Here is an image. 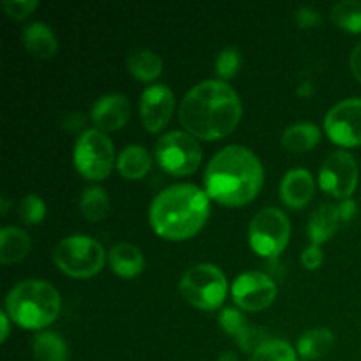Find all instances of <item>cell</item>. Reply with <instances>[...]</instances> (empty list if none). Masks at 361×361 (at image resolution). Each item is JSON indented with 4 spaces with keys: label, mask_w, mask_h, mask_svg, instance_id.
<instances>
[{
    "label": "cell",
    "mask_w": 361,
    "mask_h": 361,
    "mask_svg": "<svg viewBox=\"0 0 361 361\" xmlns=\"http://www.w3.org/2000/svg\"><path fill=\"white\" fill-rule=\"evenodd\" d=\"M180 123L196 140L214 141L229 136L242 118L238 94L224 81L196 85L180 104Z\"/></svg>",
    "instance_id": "cell-1"
},
{
    "label": "cell",
    "mask_w": 361,
    "mask_h": 361,
    "mask_svg": "<svg viewBox=\"0 0 361 361\" xmlns=\"http://www.w3.org/2000/svg\"><path fill=\"white\" fill-rule=\"evenodd\" d=\"M264 171L249 148L231 145L214 155L204 171V192L222 207H243L259 194Z\"/></svg>",
    "instance_id": "cell-2"
},
{
    "label": "cell",
    "mask_w": 361,
    "mask_h": 361,
    "mask_svg": "<svg viewBox=\"0 0 361 361\" xmlns=\"http://www.w3.org/2000/svg\"><path fill=\"white\" fill-rule=\"evenodd\" d=\"M210 197L192 183H178L159 192L150 207V226L161 238L182 242L203 229Z\"/></svg>",
    "instance_id": "cell-3"
},
{
    "label": "cell",
    "mask_w": 361,
    "mask_h": 361,
    "mask_svg": "<svg viewBox=\"0 0 361 361\" xmlns=\"http://www.w3.org/2000/svg\"><path fill=\"white\" fill-rule=\"evenodd\" d=\"M60 295L49 282L23 281L14 286L6 298V312L13 323L25 330H42L59 317Z\"/></svg>",
    "instance_id": "cell-4"
},
{
    "label": "cell",
    "mask_w": 361,
    "mask_h": 361,
    "mask_svg": "<svg viewBox=\"0 0 361 361\" xmlns=\"http://www.w3.org/2000/svg\"><path fill=\"white\" fill-rule=\"evenodd\" d=\"M53 263L73 279H90L102 270L106 252L92 236L73 235L60 240L53 249Z\"/></svg>",
    "instance_id": "cell-5"
},
{
    "label": "cell",
    "mask_w": 361,
    "mask_h": 361,
    "mask_svg": "<svg viewBox=\"0 0 361 361\" xmlns=\"http://www.w3.org/2000/svg\"><path fill=\"white\" fill-rule=\"evenodd\" d=\"M180 295L187 303L200 310H215L224 303L228 295V281L215 264H196L180 279Z\"/></svg>",
    "instance_id": "cell-6"
},
{
    "label": "cell",
    "mask_w": 361,
    "mask_h": 361,
    "mask_svg": "<svg viewBox=\"0 0 361 361\" xmlns=\"http://www.w3.org/2000/svg\"><path fill=\"white\" fill-rule=\"evenodd\" d=\"M159 166L173 176H189L200 168L201 147L185 130H169L155 147Z\"/></svg>",
    "instance_id": "cell-7"
},
{
    "label": "cell",
    "mask_w": 361,
    "mask_h": 361,
    "mask_svg": "<svg viewBox=\"0 0 361 361\" xmlns=\"http://www.w3.org/2000/svg\"><path fill=\"white\" fill-rule=\"evenodd\" d=\"M291 224L279 208H263L254 215L249 226V243L263 257H277L288 247Z\"/></svg>",
    "instance_id": "cell-8"
},
{
    "label": "cell",
    "mask_w": 361,
    "mask_h": 361,
    "mask_svg": "<svg viewBox=\"0 0 361 361\" xmlns=\"http://www.w3.org/2000/svg\"><path fill=\"white\" fill-rule=\"evenodd\" d=\"M115 162V147L104 133L85 130L74 147V164L81 176L88 180H104Z\"/></svg>",
    "instance_id": "cell-9"
},
{
    "label": "cell",
    "mask_w": 361,
    "mask_h": 361,
    "mask_svg": "<svg viewBox=\"0 0 361 361\" xmlns=\"http://www.w3.org/2000/svg\"><path fill=\"white\" fill-rule=\"evenodd\" d=\"M358 164L355 157L344 150L328 155L319 171V187L330 196L349 200L358 187Z\"/></svg>",
    "instance_id": "cell-10"
},
{
    "label": "cell",
    "mask_w": 361,
    "mask_h": 361,
    "mask_svg": "<svg viewBox=\"0 0 361 361\" xmlns=\"http://www.w3.org/2000/svg\"><path fill=\"white\" fill-rule=\"evenodd\" d=\"M324 130L331 143L344 148L361 145V99L353 97L338 102L324 118Z\"/></svg>",
    "instance_id": "cell-11"
},
{
    "label": "cell",
    "mask_w": 361,
    "mask_h": 361,
    "mask_svg": "<svg viewBox=\"0 0 361 361\" xmlns=\"http://www.w3.org/2000/svg\"><path fill=\"white\" fill-rule=\"evenodd\" d=\"M233 300L242 310L259 312L268 309L277 296V286L261 271H247L238 275L233 282Z\"/></svg>",
    "instance_id": "cell-12"
},
{
    "label": "cell",
    "mask_w": 361,
    "mask_h": 361,
    "mask_svg": "<svg viewBox=\"0 0 361 361\" xmlns=\"http://www.w3.org/2000/svg\"><path fill=\"white\" fill-rule=\"evenodd\" d=\"M175 109V95L166 85L157 83L145 88L140 102V116L145 129L155 134L169 123Z\"/></svg>",
    "instance_id": "cell-13"
},
{
    "label": "cell",
    "mask_w": 361,
    "mask_h": 361,
    "mask_svg": "<svg viewBox=\"0 0 361 361\" xmlns=\"http://www.w3.org/2000/svg\"><path fill=\"white\" fill-rule=\"evenodd\" d=\"M130 116L129 99L123 94H106L92 108V122L101 133L122 129Z\"/></svg>",
    "instance_id": "cell-14"
},
{
    "label": "cell",
    "mask_w": 361,
    "mask_h": 361,
    "mask_svg": "<svg viewBox=\"0 0 361 361\" xmlns=\"http://www.w3.org/2000/svg\"><path fill=\"white\" fill-rule=\"evenodd\" d=\"M314 178L307 169L295 168L286 173L281 183V200L289 208H305L314 197Z\"/></svg>",
    "instance_id": "cell-15"
},
{
    "label": "cell",
    "mask_w": 361,
    "mask_h": 361,
    "mask_svg": "<svg viewBox=\"0 0 361 361\" xmlns=\"http://www.w3.org/2000/svg\"><path fill=\"white\" fill-rule=\"evenodd\" d=\"M341 214H338L337 204H321L309 219L307 224V235H309L312 245H323L328 240L335 236L341 224Z\"/></svg>",
    "instance_id": "cell-16"
},
{
    "label": "cell",
    "mask_w": 361,
    "mask_h": 361,
    "mask_svg": "<svg viewBox=\"0 0 361 361\" xmlns=\"http://www.w3.org/2000/svg\"><path fill=\"white\" fill-rule=\"evenodd\" d=\"M109 268L122 279H134L143 271L145 257L143 252L136 245L127 242H120L109 250L108 254Z\"/></svg>",
    "instance_id": "cell-17"
},
{
    "label": "cell",
    "mask_w": 361,
    "mask_h": 361,
    "mask_svg": "<svg viewBox=\"0 0 361 361\" xmlns=\"http://www.w3.org/2000/svg\"><path fill=\"white\" fill-rule=\"evenodd\" d=\"M23 46L35 59L49 60L59 51V42L51 28L44 23H32L23 30Z\"/></svg>",
    "instance_id": "cell-18"
},
{
    "label": "cell",
    "mask_w": 361,
    "mask_h": 361,
    "mask_svg": "<svg viewBox=\"0 0 361 361\" xmlns=\"http://www.w3.org/2000/svg\"><path fill=\"white\" fill-rule=\"evenodd\" d=\"M30 236L20 228L6 226L0 231V261L2 264H14L23 261L30 252Z\"/></svg>",
    "instance_id": "cell-19"
},
{
    "label": "cell",
    "mask_w": 361,
    "mask_h": 361,
    "mask_svg": "<svg viewBox=\"0 0 361 361\" xmlns=\"http://www.w3.org/2000/svg\"><path fill=\"white\" fill-rule=\"evenodd\" d=\"M321 130L316 123L300 122L293 123L282 134V147L293 154H303L309 152L319 143Z\"/></svg>",
    "instance_id": "cell-20"
},
{
    "label": "cell",
    "mask_w": 361,
    "mask_h": 361,
    "mask_svg": "<svg viewBox=\"0 0 361 361\" xmlns=\"http://www.w3.org/2000/svg\"><path fill=\"white\" fill-rule=\"evenodd\" d=\"M152 168V155L143 147H127L120 152L116 169L127 180H141Z\"/></svg>",
    "instance_id": "cell-21"
},
{
    "label": "cell",
    "mask_w": 361,
    "mask_h": 361,
    "mask_svg": "<svg viewBox=\"0 0 361 361\" xmlns=\"http://www.w3.org/2000/svg\"><path fill=\"white\" fill-rule=\"evenodd\" d=\"M127 71L136 80L152 83L161 76L162 60L157 53L150 51V49H134L127 56Z\"/></svg>",
    "instance_id": "cell-22"
},
{
    "label": "cell",
    "mask_w": 361,
    "mask_h": 361,
    "mask_svg": "<svg viewBox=\"0 0 361 361\" xmlns=\"http://www.w3.org/2000/svg\"><path fill=\"white\" fill-rule=\"evenodd\" d=\"M335 344V337L326 328L305 331L296 344V351L303 360H319L331 351Z\"/></svg>",
    "instance_id": "cell-23"
},
{
    "label": "cell",
    "mask_w": 361,
    "mask_h": 361,
    "mask_svg": "<svg viewBox=\"0 0 361 361\" xmlns=\"http://www.w3.org/2000/svg\"><path fill=\"white\" fill-rule=\"evenodd\" d=\"M32 353L37 361H66L67 344L62 335L55 331H42L32 341Z\"/></svg>",
    "instance_id": "cell-24"
},
{
    "label": "cell",
    "mask_w": 361,
    "mask_h": 361,
    "mask_svg": "<svg viewBox=\"0 0 361 361\" xmlns=\"http://www.w3.org/2000/svg\"><path fill=\"white\" fill-rule=\"evenodd\" d=\"M80 210L87 221L99 222L108 215L109 212V197L102 187H88L83 190L80 200Z\"/></svg>",
    "instance_id": "cell-25"
},
{
    "label": "cell",
    "mask_w": 361,
    "mask_h": 361,
    "mask_svg": "<svg viewBox=\"0 0 361 361\" xmlns=\"http://www.w3.org/2000/svg\"><path fill=\"white\" fill-rule=\"evenodd\" d=\"M331 21L349 34H361V2L342 0L331 9Z\"/></svg>",
    "instance_id": "cell-26"
},
{
    "label": "cell",
    "mask_w": 361,
    "mask_h": 361,
    "mask_svg": "<svg viewBox=\"0 0 361 361\" xmlns=\"http://www.w3.org/2000/svg\"><path fill=\"white\" fill-rule=\"evenodd\" d=\"M249 361H298L296 360V353L288 342L279 341H268L267 344L261 345L254 355H250Z\"/></svg>",
    "instance_id": "cell-27"
},
{
    "label": "cell",
    "mask_w": 361,
    "mask_h": 361,
    "mask_svg": "<svg viewBox=\"0 0 361 361\" xmlns=\"http://www.w3.org/2000/svg\"><path fill=\"white\" fill-rule=\"evenodd\" d=\"M18 214L25 224H39L46 217V204L37 194H28L18 204Z\"/></svg>",
    "instance_id": "cell-28"
},
{
    "label": "cell",
    "mask_w": 361,
    "mask_h": 361,
    "mask_svg": "<svg viewBox=\"0 0 361 361\" xmlns=\"http://www.w3.org/2000/svg\"><path fill=\"white\" fill-rule=\"evenodd\" d=\"M240 51L236 48H226L219 53L217 60H215V71L221 81H228L236 76L240 69Z\"/></svg>",
    "instance_id": "cell-29"
},
{
    "label": "cell",
    "mask_w": 361,
    "mask_h": 361,
    "mask_svg": "<svg viewBox=\"0 0 361 361\" xmlns=\"http://www.w3.org/2000/svg\"><path fill=\"white\" fill-rule=\"evenodd\" d=\"M219 324H221V328L226 334L235 338L240 337L249 328L245 316L238 309H233V307H228V309H224L219 314Z\"/></svg>",
    "instance_id": "cell-30"
},
{
    "label": "cell",
    "mask_w": 361,
    "mask_h": 361,
    "mask_svg": "<svg viewBox=\"0 0 361 361\" xmlns=\"http://www.w3.org/2000/svg\"><path fill=\"white\" fill-rule=\"evenodd\" d=\"M268 341H270V338H268L267 331L261 330V328L252 326H249L240 337H236V344L240 345V349H242L243 353H250V355H254V353H256L261 345L267 344Z\"/></svg>",
    "instance_id": "cell-31"
},
{
    "label": "cell",
    "mask_w": 361,
    "mask_h": 361,
    "mask_svg": "<svg viewBox=\"0 0 361 361\" xmlns=\"http://www.w3.org/2000/svg\"><path fill=\"white\" fill-rule=\"evenodd\" d=\"M39 7L35 0H16V2H4L2 9L13 20H27L32 13Z\"/></svg>",
    "instance_id": "cell-32"
},
{
    "label": "cell",
    "mask_w": 361,
    "mask_h": 361,
    "mask_svg": "<svg viewBox=\"0 0 361 361\" xmlns=\"http://www.w3.org/2000/svg\"><path fill=\"white\" fill-rule=\"evenodd\" d=\"M302 263L307 270H317L323 264V250H321V247L310 243L302 252Z\"/></svg>",
    "instance_id": "cell-33"
},
{
    "label": "cell",
    "mask_w": 361,
    "mask_h": 361,
    "mask_svg": "<svg viewBox=\"0 0 361 361\" xmlns=\"http://www.w3.org/2000/svg\"><path fill=\"white\" fill-rule=\"evenodd\" d=\"M296 23L302 28H312L321 23V16L316 9L312 7H303L296 13Z\"/></svg>",
    "instance_id": "cell-34"
},
{
    "label": "cell",
    "mask_w": 361,
    "mask_h": 361,
    "mask_svg": "<svg viewBox=\"0 0 361 361\" xmlns=\"http://www.w3.org/2000/svg\"><path fill=\"white\" fill-rule=\"evenodd\" d=\"M338 214H341L342 222H349L356 215V203L353 200H344L338 204Z\"/></svg>",
    "instance_id": "cell-35"
},
{
    "label": "cell",
    "mask_w": 361,
    "mask_h": 361,
    "mask_svg": "<svg viewBox=\"0 0 361 361\" xmlns=\"http://www.w3.org/2000/svg\"><path fill=\"white\" fill-rule=\"evenodd\" d=\"M349 66H351L353 74H355L356 80L361 83V42L353 49L351 60H349Z\"/></svg>",
    "instance_id": "cell-36"
},
{
    "label": "cell",
    "mask_w": 361,
    "mask_h": 361,
    "mask_svg": "<svg viewBox=\"0 0 361 361\" xmlns=\"http://www.w3.org/2000/svg\"><path fill=\"white\" fill-rule=\"evenodd\" d=\"M85 123V118L80 115V113H71L69 116H67V122L63 123V126L67 127V130H76L78 127H81Z\"/></svg>",
    "instance_id": "cell-37"
},
{
    "label": "cell",
    "mask_w": 361,
    "mask_h": 361,
    "mask_svg": "<svg viewBox=\"0 0 361 361\" xmlns=\"http://www.w3.org/2000/svg\"><path fill=\"white\" fill-rule=\"evenodd\" d=\"M9 323H11V317L7 316V312L4 310L2 314H0V326H2V338L0 341L6 342L7 337H9Z\"/></svg>",
    "instance_id": "cell-38"
},
{
    "label": "cell",
    "mask_w": 361,
    "mask_h": 361,
    "mask_svg": "<svg viewBox=\"0 0 361 361\" xmlns=\"http://www.w3.org/2000/svg\"><path fill=\"white\" fill-rule=\"evenodd\" d=\"M219 361H240V360H238V356H236V353L226 351L219 356Z\"/></svg>",
    "instance_id": "cell-39"
},
{
    "label": "cell",
    "mask_w": 361,
    "mask_h": 361,
    "mask_svg": "<svg viewBox=\"0 0 361 361\" xmlns=\"http://www.w3.org/2000/svg\"><path fill=\"white\" fill-rule=\"evenodd\" d=\"M2 215L7 214V197H2V208H0Z\"/></svg>",
    "instance_id": "cell-40"
}]
</instances>
